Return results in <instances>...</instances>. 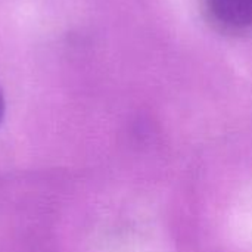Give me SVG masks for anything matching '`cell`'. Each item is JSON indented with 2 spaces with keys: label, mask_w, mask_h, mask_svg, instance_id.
Listing matches in <instances>:
<instances>
[{
  "label": "cell",
  "mask_w": 252,
  "mask_h": 252,
  "mask_svg": "<svg viewBox=\"0 0 252 252\" xmlns=\"http://www.w3.org/2000/svg\"><path fill=\"white\" fill-rule=\"evenodd\" d=\"M214 21L229 30L252 28V0H207Z\"/></svg>",
  "instance_id": "1"
},
{
  "label": "cell",
  "mask_w": 252,
  "mask_h": 252,
  "mask_svg": "<svg viewBox=\"0 0 252 252\" xmlns=\"http://www.w3.org/2000/svg\"><path fill=\"white\" fill-rule=\"evenodd\" d=\"M3 117H4V96H3V90L0 87V124L3 121Z\"/></svg>",
  "instance_id": "2"
}]
</instances>
